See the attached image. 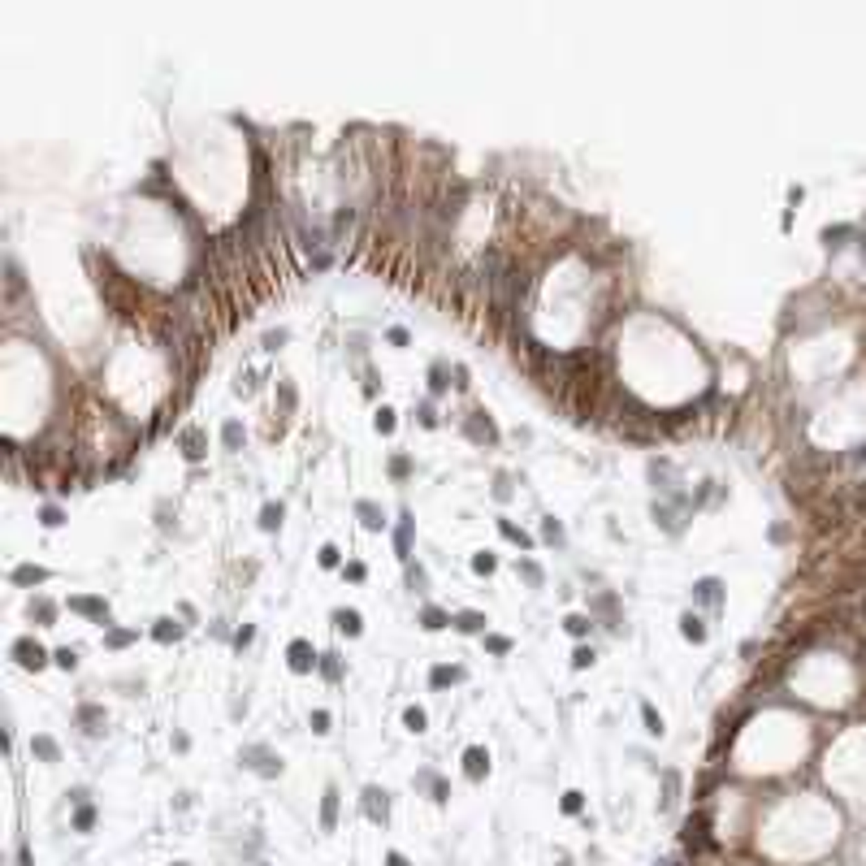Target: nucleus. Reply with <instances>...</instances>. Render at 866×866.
Segmentation results:
<instances>
[{
  "label": "nucleus",
  "instance_id": "49530a36",
  "mask_svg": "<svg viewBox=\"0 0 866 866\" xmlns=\"http://www.w3.org/2000/svg\"><path fill=\"white\" fill-rule=\"evenodd\" d=\"M44 524H48V528H57V524H65V516H61V507H44Z\"/></svg>",
  "mask_w": 866,
  "mask_h": 866
},
{
  "label": "nucleus",
  "instance_id": "7ed1b4c3",
  "mask_svg": "<svg viewBox=\"0 0 866 866\" xmlns=\"http://www.w3.org/2000/svg\"><path fill=\"white\" fill-rule=\"evenodd\" d=\"M286 663H291L295 676H308L312 667H321V654H317L308 641H303V637H295V641L286 646Z\"/></svg>",
  "mask_w": 866,
  "mask_h": 866
},
{
  "label": "nucleus",
  "instance_id": "4c0bfd02",
  "mask_svg": "<svg viewBox=\"0 0 866 866\" xmlns=\"http://www.w3.org/2000/svg\"><path fill=\"white\" fill-rule=\"evenodd\" d=\"M373 425H377V433H390V429H394V407H377Z\"/></svg>",
  "mask_w": 866,
  "mask_h": 866
},
{
  "label": "nucleus",
  "instance_id": "de8ad7c7",
  "mask_svg": "<svg viewBox=\"0 0 866 866\" xmlns=\"http://www.w3.org/2000/svg\"><path fill=\"white\" fill-rule=\"evenodd\" d=\"M282 342H286V329H269V334H265V347H269V351H277Z\"/></svg>",
  "mask_w": 866,
  "mask_h": 866
},
{
  "label": "nucleus",
  "instance_id": "dca6fc26",
  "mask_svg": "<svg viewBox=\"0 0 866 866\" xmlns=\"http://www.w3.org/2000/svg\"><path fill=\"white\" fill-rule=\"evenodd\" d=\"M719 589H724V585H719V580H715V576H702V580H698V585H693V598H698V602H706V606H715V602H719V598H724V594H719Z\"/></svg>",
  "mask_w": 866,
  "mask_h": 866
},
{
  "label": "nucleus",
  "instance_id": "6e6552de",
  "mask_svg": "<svg viewBox=\"0 0 866 866\" xmlns=\"http://www.w3.org/2000/svg\"><path fill=\"white\" fill-rule=\"evenodd\" d=\"M338 797H342V793H338L334 784L321 793V832H334V827H338Z\"/></svg>",
  "mask_w": 866,
  "mask_h": 866
},
{
  "label": "nucleus",
  "instance_id": "79ce46f5",
  "mask_svg": "<svg viewBox=\"0 0 866 866\" xmlns=\"http://www.w3.org/2000/svg\"><path fill=\"white\" fill-rule=\"evenodd\" d=\"M338 559H342L338 546H321V568H338Z\"/></svg>",
  "mask_w": 866,
  "mask_h": 866
},
{
  "label": "nucleus",
  "instance_id": "e433bc0d",
  "mask_svg": "<svg viewBox=\"0 0 866 866\" xmlns=\"http://www.w3.org/2000/svg\"><path fill=\"white\" fill-rule=\"evenodd\" d=\"M135 641V632L131 628H113L109 637H105V646H113V650H121V646H131Z\"/></svg>",
  "mask_w": 866,
  "mask_h": 866
},
{
  "label": "nucleus",
  "instance_id": "09e8293b",
  "mask_svg": "<svg viewBox=\"0 0 866 866\" xmlns=\"http://www.w3.org/2000/svg\"><path fill=\"white\" fill-rule=\"evenodd\" d=\"M312 732H329V710H312Z\"/></svg>",
  "mask_w": 866,
  "mask_h": 866
},
{
  "label": "nucleus",
  "instance_id": "bf43d9fd",
  "mask_svg": "<svg viewBox=\"0 0 866 866\" xmlns=\"http://www.w3.org/2000/svg\"><path fill=\"white\" fill-rule=\"evenodd\" d=\"M654 866H676V862H654Z\"/></svg>",
  "mask_w": 866,
  "mask_h": 866
},
{
  "label": "nucleus",
  "instance_id": "39448f33",
  "mask_svg": "<svg viewBox=\"0 0 866 866\" xmlns=\"http://www.w3.org/2000/svg\"><path fill=\"white\" fill-rule=\"evenodd\" d=\"M464 775L472 780V784H481L490 775V750L486 745H468L464 750Z\"/></svg>",
  "mask_w": 866,
  "mask_h": 866
},
{
  "label": "nucleus",
  "instance_id": "4d7b16f0",
  "mask_svg": "<svg viewBox=\"0 0 866 866\" xmlns=\"http://www.w3.org/2000/svg\"><path fill=\"white\" fill-rule=\"evenodd\" d=\"M18 866H31V849H27V845L18 849Z\"/></svg>",
  "mask_w": 866,
  "mask_h": 866
},
{
  "label": "nucleus",
  "instance_id": "a18cd8bd",
  "mask_svg": "<svg viewBox=\"0 0 866 866\" xmlns=\"http://www.w3.org/2000/svg\"><path fill=\"white\" fill-rule=\"evenodd\" d=\"M442 377H446V373H442V364H433V368H429V390H433V394L446 390V381H442Z\"/></svg>",
  "mask_w": 866,
  "mask_h": 866
},
{
  "label": "nucleus",
  "instance_id": "a19ab883",
  "mask_svg": "<svg viewBox=\"0 0 866 866\" xmlns=\"http://www.w3.org/2000/svg\"><path fill=\"white\" fill-rule=\"evenodd\" d=\"M407 585H412V589H425V585H429V576H425L420 564H407Z\"/></svg>",
  "mask_w": 866,
  "mask_h": 866
},
{
  "label": "nucleus",
  "instance_id": "412c9836",
  "mask_svg": "<svg viewBox=\"0 0 866 866\" xmlns=\"http://www.w3.org/2000/svg\"><path fill=\"white\" fill-rule=\"evenodd\" d=\"M460 680H464V667H433V672H429L433 689H446V684H460Z\"/></svg>",
  "mask_w": 866,
  "mask_h": 866
},
{
  "label": "nucleus",
  "instance_id": "473e14b6",
  "mask_svg": "<svg viewBox=\"0 0 866 866\" xmlns=\"http://www.w3.org/2000/svg\"><path fill=\"white\" fill-rule=\"evenodd\" d=\"M663 784H667V793H663V801H658V810H672V806H676V788H680V775H676V771H663Z\"/></svg>",
  "mask_w": 866,
  "mask_h": 866
},
{
  "label": "nucleus",
  "instance_id": "4be33fe9",
  "mask_svg": "<svg viewBox=\"0 0 866 866\" xmlns=\"http://www.w3.org/2000/svg\"><path fill=\"white\" fill-rule=\"evenodd\" d=\"M451 624L460 628V632H486V615H481V611H460Z\"/></svg>",
  "mask_w": 866,
  "mask_h": 866
},
{
  "label": "nucleus",
  "instance_id": "f257e3e1",
  "mask_svg": "<svg viewBox=\"0 0 866 866\" xmlns=\"http://www.w3.org/2000/svg\"><path fill=\"white\" fill-rule=\"evenodd\" d=\"M239 762L251 775H260V780H277V775H282V754H273L269 745H243Z\"/></svg>",
  "mask_w": 866,
  "mask_h": 866
},
{
  "label": "nucleus",
  "instance_id": "bb28decb",
  "mask_svg": "<svg viewBox=\"0 0 866 866\" xmlns=\"http://www.w3.org/2000/svg\"><path fill=\"white\" fill-rule=\"evenodd\" d=\"M425 724H429V715H425L420 706H407V710H403V728H407V732H416V736H420V732H425Z\"/></svg>",
  "mask_w": 866,
  "mask_h": 866
},
{
  "label": "nucleus",
  "instance_id": "f704fd0d",
  "mask_svg": "<svg viewBox=\"0 0 866 866\" xmlns=\"http://www.w3.org/2000/svg\"><path fill=\"white\" fill-rule=\"evenodd\" d=\"M559 806H564V814H580V810H585V793H580V788H568Z\"/></svg>",
  "mask_w": 866,
  "mask_h": 866
},
{
  "label": "nucleus",
  "instance_id": "20e7f679",
  "mask_svg": "<svg viewBox=\"0 0 866 866\" xmlns=\"http://www.w3.org/2000/svg\"><path fill=\"white\" fill-rule=\"evenodd\" d=\"M13 658H18V667H27V672H39L48 663V654H44V646L35 641V637H18V641H13Z\"/></svg>",
  "mask_w": 866,
  "mask_h": 866
},
{
  "label": "nucleus",
  "instance_id": "c85d7f7f",
  "mask_svg": "<svg viewBox=\"0 0 866 866\" xmlns=\"http://www.w3.org/2000/svg\"><path fill=\"white\" fill-rule=\"evenodd\" d=\"M31 615H35L39 624H53V620H57V606L48 602V598H31Z\"/></svg>",
  "mask_w": 866,
  "mask_h": 866
},
{
  "label": "nucleus",
  "instance_id": "c03bdc74",
  "mask_svg": "<svg viewBox=\"0 0 866 866\" xmlns=\"http://www.w3.org/2000/svg\"><path fill=\"white\" fill-rule=\"evenodd\" d=\"M486 650H494V654H507V650H512V641H507V637H498V632H490V637H486Z\"/></svg>",
  "mask_w": 866,
  "mask_h": 866
},
{
  "label": "nucleus",
  "instance_id": "5701e85b",
  "mask_svg": "<svg viewBox=\"0 0 866 866\" xmlns=\"http://www.w3.org/2000/svg\"><path fill=\"white\" fill-rule=\"evenodd\" d=\"M498 533H502L507 542H516L520 550H533V538H528V533H524L520 524H512V520H498Z\"/></svg>",
  "mask_w": 866,
  "mask_h": 866
},
{
  "label": "nucleus",
  "instance_id": "ea45409f",
  "mask_svg": "<svg viewBox=\"0 0 866 866\" xmlns=\"http://www.w3.org/2000/svg\"><path fill=\"white\" fill-rule=\"evenodd\" d=\"M572 667H576V672L594 667V650H589V646H576V654H572Z\"/></svg>",
  "mask_w": 866,
  "mask_h": 866
},
{
  "label": "nucleus",
  "instance_id": "423d86ee",
  "mask_svg": "<svg viewBox=\"0 0 866 866\" xmlns=\"http://www.w3.org/2000/svg\"><path fill=\"white\" fill-rule=\"evenodd\" d=\"M74 719L83 724V732H87V736H100V732H105V724H109L105 706H91V702H83L79 710H74Z\"/></svg>",
  "mask_w": 866,
  "mask_h": 866
},
{
  "label": "nucleus",
  "instance_id": "603ef678",
  "mask_svg": "<svg viewBox=\"0 0 866 866\" xmlns=\"http://www.w3.org/2000/svg\"><path fill=\"white\" fill-rule=\"evenodd\" d=\"M251 637H256V632H251V628H247V624H243V628H239V632H234V646H239V650H243V646H247V641H251Z\"/></svg>",
  "mask_w": 866,
  "mask_h": 866
},
{
  "label": "nucleus",
  "instance_id": "9b49d317",
  "mask_svg": "<svg viewBox=\"0 0 866 866\" xmlns=\"http://www.w3.org/2000/svg\"><path fill=\"white\" fill-rule=\"evenodd\" d=\"M355 516H360V524H364L368 533H381V528H386V516H381V507H377V502H368V498L355 502Z\"/></svg>",
  "mask_w": 866,
  "mask_h": 866
},
{
  "label": "nucleus",
  "instance_id": "2eb2a0df",
  "mask_svg": "<svg viewBox=\"0 0 866 866\" xmlns=\"http://www.w3.org/2000/svg\"><path fill=\"white\" fill-rule=\"evenodd\" d=\"M680 637H684V641H706V624H702V615L684 611V615H680Z\"/></svg>",
  "mask_w": 866,
  "mask_h": 866
},
{
  "label": "nucleus",
  "instance_id": "864d4df0",
  "mask_svg": "<svg viewBox=\"0 0 866 866\" xmlns=\"http://www.w3.org/2000/svg\"><path fill=\"white\" fill-rule=\"evenodd\" d=\"M386 866H412V862H407L399 849H390V853H386Z\"/></svg>",
  "mask_w": 866,
  "mask_h": 866
},
{
  "label": "nucleus",
  "instance_id": "7c9ffc66",
  "mask_svg": "<svg viewBox=\"0 0 866 866\" xmlns=\"http://www.w3.org/2000/svg\"><path fill=\"white\" fill-rule=\"evenodd\" d=\"M321 676H325V680H342V663H338V654H334V650L321 654Z\"/></svg>",
  "mask_w": 866,
  "mask_h": 866
},
{
  "label": "nucleus",
  "instance_id": "f3484780",
  "mask_svg": "<svg viewBox=\"0 0 866 866\" xmlns=\"http://www.w3.org/2000/svg\"><path fill=\"white\" fill-rule=\"evenodd\" d=\"M48 580V568H39V564H18L13 568V585H44Z\"/></svg>",
  "mask_w": 866,
  "mask_h": 866
},
{
  "label": "nucleus",
  "instance_id": "cd10ccee",
  "mask_svg": "<svg viewBox=\"0 0 866 866\" xmlns=\"http://www.w3.org/2000/svg\"><path fill=\"white\" fill-rule=\"evenodd\" d=\"M221 442H225V451H239V446H243V425H239V420H225Z\"/></svg>",
  "mask_w": 866,
  "mask_h": 866
},
{
  "label": "nucleus",
  "instance_id": "393cba45",
  "mask_svg": "<svg viewBox=\"0 0 866 866\" xmlns=\"http://www.w3.org/2000/svg\"><path fill=\"white\" fill-rule=\"evenodd\" d=\"M152 637H156L161 646H169V641H178V637H182V624H178V620H156Z\"/></svg>",
  "mask_w": 866,
  "mask_h": 866
},
{
  "label": "nucleus",
  "instance_id": "58836bf2",
  "mask_svg": "<svg viewBox=\"0 0 866 866\" xmlns=\"http://www.w3.org/2000/svg\"><path fill=\"white\" fill-rule=\"evenodd\" d=\"M53 663H57V667H65V672H74V667H79V654H74L69 646H61V650L53 654Z\"/></svg>",
  "mask_w": 866,
  "mask_h": 866
},
{
  "label": "nucleus",
  "instance_id": "b1692460",
  "mask_svg": "<svg viewBox=\"0 0 866 866\" xmlns=\"http://www.w3.org/2000/svg\"><path fill=\"white\" fill-rule=\"evenodd\" d=\"M516 572L524 576V585H533V589H542V585H546V572H542V564H533V559H520V564H516Z\"/></svg>",
  "mask_w": 866,
  "mask_h": 866
},
{
  "label": "nucleus",
  "instance_id": "f03ea898",
  "mask_svg": "<svg viewBox=\"0 0 866 866\" xmlns=\"http://www.w3.org/2000/svg\"><path fill=\"white\" fill-rule=\"evenodd\" d=\"M360 810H364V819L377 823V827H386L390 823V793L381 784H364V793H360Z\"/></svg>",
  "mask_w": 866,
  "mask_h": 866
},
{
  "label": "nucleus",
  "instance_id": "c756f323",
  "mask_svg": "<svg viewBox=\"0 0 866 866\" xmlns=\"http://www.w3.org/2000/svg\"><path fill=\"white\" fill-rule=\"evenodd\" d=\"M641 719H646V732H650V736H663V715H658L650 702H641Z\"/></svg>",
  "mask_w": 866,
  "mask_h": 866
},
{
  "label": "nucleus",
  "instance_id": "f8f14e48",
  "mask_svg": "<svg viewBox=\"0 0 866 866\" xmlns=\"http://www.w3.org/2000/svg\"><path fill=\"white\" fill-rule=\"evenodd\" d=\"M468 438H472V442H498V429L490 425L486 412H472V420H468Z\"/></svg>",
  "mask_w": 866,
  "mask_h": 866
},
{
  "label": "nucleus",
  "instance_id": "052dcab7",
  "mask_svg": "<svg viewBox=\"0 0 866 866\" xmlns=\"http://www.w3.org/2000/svg\"><path fill=\"white\" fill-rule=\"evenodd\" d=\"M173 866H187V862H173Z\"/></svg>",
  "mask_w": 866,
  "mask_h": 866
},
{
  "label": "nucleus",
  "instance_id": "ddd939ff",
  "mask_svg": "<svg viewBox=\"0 0 866 866\" xmlns=\"http://www.w3.org/2000/svg\"><path fill=\"white\" fill-rule=\"evenodd\" d=\"M178 446H182L187 460H204V446H208V442H204L199 429H182V433H178Z\"/></svg>",
  "mask_w": 866,
  "mask_h": 866
},
{
  "label": "nucleus",
  "instance_id": "2f4dec72",
  "mask_svg": "<svg viewBox=\"0 0 866 866\" xmlns=\"http://www.w3.org/2000/svg\"><path fill=\"white\" fill-rule=\"evenodd\" d=\"M542 538H546L550 546H564V524H559L554 516H546V520H542Z\"/></svg>",
  "mask_w": 866,
  "mask_h": 866
},
{
  "label": "nucleus",
  "instance_id": "a878e982",
  "mask_svg": "<svg viewBox=\"0 0 866 866\" xmlns=\"http://www.w3.org/2000/svg\"><path fill=\"white\" fill-rule=\"evenodd\" d=\"M95 827V806L83 801V806H74V832H91Z\"/></svg>",
  "mask_w": 866,
  "mask_h": 866
},
{
  "label": "nucleus",
  "instance_id": "5fc2aeb1",
  "mask_svg": "<svg viewBox=\"0 0 866 866\" xmlns=\"http://www.w3.org/2000/svg\"><path fill=\"white\" fill-rule=\"evenodd\" d=\"M494 498H512V486H507V477H498V486H494Z\"/></svg>",
  "mask_w": 866,
  "mask_h": 866
},
{
  "label": "nucleus",
  "instance_id": "a211bd4d",
  "mask_svg": "<svg viewBox=\"0 0 866 866\" xmlns=\"http://www.w3.org/2000/svg\"><path fill=\"white\" fill-rule=\"evenodd\" d=\"M282 516H286L282 502H265V507H260V528H265V533H277V528H282Z\"/></svg>",
  "mask_w": 866,
  "mask_h": 866
},
{
  "label": "nucleus",
  "instance_id": "6e6d98bb",
  "mask_svg": "<svg viewBox=\"0 0 866 866\" xmlns=\"http://www.w3.org/2000/svg\"><path fill=\"white\" fill-rule=\"evenodd\" d=\"M347 576H351V580H364V564H347Z\"/></svg>",
  "mask_w": 866,
  "mask_h": 866
},
{
  "label": "nucleus",
  "instance_id": "6ab92c4d",
  "mask_svg": "<svg viewBox=\"0 0 866 866\" xmlns=\"http://www.w3.org/2000/svg\"><path fill=\"white\" fill-rule=\"evenodd\" d=\"M451 620H455V615H446L442 606H425V611H420V624H425L429 632H442V628H446Z\"/></svg>",
  "mask_w": 866,
  "mask_h": 866
},
{
  "label": "nucleus",
  "instance_id": "0eeeda50",
  "mask_svg": "<svg viewBox=\"0 0 866 866\" xmlns=\"http://www.w3.org/2000/svg\"><path fill=\"white\" fill-rule=\"evenodd\" d=\"M416 788H429V797L438 801V806H446V801H451V784H446L438 771H416Z\"/></svg>",
  "mask_w": 866,
  "mask_h": 866
},
{
  "label": "nucleus",
  "instance_id": "4468645a",
  "mask_svg": "<svg viewBox=\"0 0 866 866\" xmlns=\"http://www.w3.org/2000/svg\"><path fill=\"white\" fill-rule=\"evenodd\" d=\"M31 754H35L39 762H61V745L53 741V736H44V732L31 736Z\"/></svg>",
  "mask_w": 866,
  "mask_h": 866
},
{
  "label": "nucleus",
  "instance_id": "c9c22d12",
  "mask_svg": "<svg viewBox=\"0 0 866 866\" xmlns=\"http://www.w3.org/2000/svg\"><path fill=\"white\" fill-rule=\"evenodd\" d=\"M498 568V559L490 554V550H481V554H472V572H481V576H490Z\"/></svg>",
  "mask_w": 866,
  "mask_h": 866
},
{
  "label": "nucleus",
  "instance_id": "37998d69",
  "mask_svg": "<svg viewBox=\"0 0 866 866\" xmlns=\"http://www.w3.org/2000/svg\"><path fill=\"white\" fill-rule=\"evenodd\" d=\"M416 420H420L425 429H433V425H438V412H433L429 403H420V407H416Z\"/></svg>",
  "mask_w": 866,
  "mask_h": 866
},
{
  "label": "nucleus",
  "instance_id": "3c124183",
  "mask_svg": "<svg viewBox=\"0 0 866 866\" xmlns=\"http://www.w3.org/2000/svg\"><path fill=\"white\" fill-rule=\"evenodd\" d=\"M407 468H412V464H407V455H394V464H390V472H394V477H407Z\"/></svg>",
  "mask_w": 866,
  "mask_h": 866
},
{
  "label": "nucleus",
  "instance_id": "1a4fd4ad",
  "mask_svg": "<svg viewBox=\"0 0 866 866\" xmlns=\"http://www.w3.org/2000/svg\"><path fill=\"white\" fill-rule=\"evenodd\" d=\"M394 550L403 564H412V512L399 516V528H394Z\"/></svg>",
  "mask_w": 866,
  "mask_h": 866
},
{
  "label": "nucleus",
  "instance_id": "13d9d810",
  "mask_svg": "<svg viewBox=\"0 0 866 866\" xmlns=\"http://www.w3.org/2000/svg\"><path fill=\"white\" fill-rule=\"evenodd\" d=\"M554 866H568V858H559V862H554Z\"/></svg>",
  "mask_w": 866,
  "mask_h": 866
},
{
  "label": "nucleus",
  "instance_id": "8fccbe9b",
  "mask_svg": "<svg viewBox=\"0 0 866 866\" xmlns=\"http://www.w3.org/2000/svg\"><path fill=\"white\" fill-rule=\"evenodd\" d=\"M386 338H390L394 347H407V329H403V325H394V329H390V334H386Z\"/></svg>",
  "mask_w": 866,
  "mask_h": 866
},
{
  "label": "nucleus",
  "instance_id": "9d476101",
  "mask_svg": "<svg viewBox=\"0 0 866 866\" xmlns=\"http://www.w3.org/2000/svg\"><path fill=\"white\" fill-rule=\"evenodd\" d=\"M69 611H79V615H91L100 624H109V602L105 598H69Z\"/></svg>",
  "mask_w": 866,
  "mask_h": 866
},
{
  "label": "nucleus",
  "instance_id": "aec40b11",
  "mask_svg": "<svg viewBox=\"0 0 866 866\" xmlns=\"http://www.w3.org/2000/svg\"><path fill=\"white\" fill-rule=\"evenodd\" d=\"M334 628L338 632H347V637H360V611H334Z\"/></svg>",
  "mask_w": 866,
  "mask_h": 866
},
{
  "label": "nucleus",
  "instance_id": "72a5a7b5",
  "mask_svg": "<svg viewBox=\"0 0 866 866\" xmlns=\"http://www.w3.org/2000/svg\"><path fill=\"white\" fill-rule=\"evenodd\" d=\"M564 628H568L572 637H589V628H594V620H589V615H568V620H564Z\"/></svg>",
  "mask_w": 866,
  "mask_h": 866
}]
</instances>
